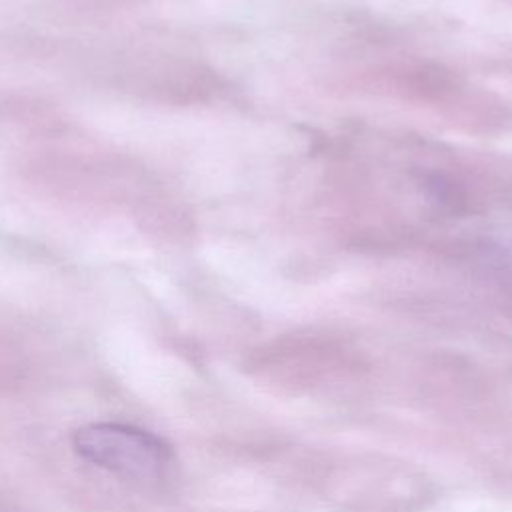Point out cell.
Listing matches in <instances>:
<instances>
[{
    "instance_id": "cell-1",
    "label": "cell",
    "mask_w": 512,
    "mask_h": 512,
    "mask_svg": "<svg viewBox=\"0 0 512 512\" xmlns=\"http://www.w3.org/2000/svg\"><path fill=\"white\" fill-rule=\"evenodd\" d=\"M72 446L84 460L134 482H156L172 464V450L160 436L128 424L80 426Z\"/></svg>"
}]
</instances>
